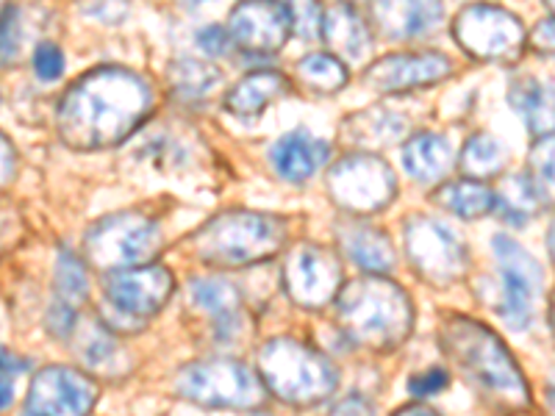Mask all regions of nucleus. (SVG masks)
<instances>
[{
    "mask_svg": "<svg viewBox=\"0 0 555 416\" xmlns=\"http://www.w3.org/2000/svg\"><path fill=\"white\" fill-rule=\"evenodd\" d=\"M153 108V92L128 69L103 67L83 76L62 98L56 126L76 151L120 145Z\"/></svg>",
    "mask_w": 555,
    "mask_h": 416,
    "instance_id": "f257e3e1",
    "label": "nucleus"
},
{
    "mask_svg": "<svg viewBox=\"0 0 555 416\" xmlns=\"http://www.w3.org/2000/svg\"><path fill=\"white\" fill-rule=\"evenodd\" d=\"M442 341L450 359L461 366V373L467 375L475 389L505 408H525L530 403L522 373L492 330L464 316H453L444 322Z\"/></svg>",
    "mask_w": 555,
    "mask_h": 416,
    "instance_id": "f03ea898",
    "label": "nucleus"
},
{
    "mask_svg": "<svg viewBox=\"0 0 555 416\" xmlns=\"http://www.w3.org/2000/svg\"><path fill=\"white\" fill-rule=\"evenodd\" d=\"M339 322L356 344L391 350L409 336L414 311L398 284L386 277H361L339 295Z\"/></svg>",
    "mask_w": 555,
    "mask_h": 416,
    "instance_id": "7ed1b4c3",
    "label": "nucleus"
},
{
    "mask_svg": "<svg viewBox=\"0 0 555 416\" xmlns=\"http://www.w3.org/2000/svg\"><path fill=\"white\" fill-rule=\"evenodd\" d=\"M284 239L286 225L278 217L228 211L197 231L195 250L208 264L247 266L281 250Z\"/></svg>",
    "mask_w": 555,
    "mask_h": 416,
    "instance_id": "20e7f679",
    "label": "nucleus"
},
{
    "mask_svg": "<svg viewBox=\"0 0 555 416\" xmlns=\"http://www.w3.org/2000/svg\"><path fill=\"white\" fill-rule=\"evenodd\" d=\"M259 373L270 391L292 405L320 403L336 389L334 366L292 339H272L261 347Z\"/></svg>",
    "mask_w": 555,
    "mask_h": 416,
    "instance_id": "39448f33",
    "label": "nucleus"
},
{
    "mask_svg": "<svg viewBox=\"0 0 555 416\" xmlns=\"http://www.w3.org/2000/svg\"><path fill=\"white\" fill-rule=\"evenodd\" d=\"M178 391L181 398L211 408H256L264 400L259 378L245 364L228 359L183 366Z\"/></svg>",
    "mask_w": 555,
    "mask_h": 416,
    "instance_id": "423d86ee",
    "label": "nucleus"
},
{
    "mask_svg": "<svg viewBox=\"0 0 555 416\" xmlns=\"http://www.w3.org/2000/svg\"><path fill=\"white\" fill-rule=\"evenodd\" d=\"M162 250V231L145 214H114L87 236V256L103 270H126L151 261Z\"/></svg>",
    "mask_w": 555,
    "mask_h": 416,
    "instance_id": "0eeeda50",
    "label": "nucleus"
},
{
    "mask_svg": "<svg viewBox=\"0 0 555 416\" xmlns=\"http://www.w3.org/2000/svg\"><path fill=\"white\" fill-rule=\"evenodd\" d=\"M405 250L414 270L428 284L448 286L467 270V247L453 227L434 217H414L405 222Z\"/></svg>",
    "mask_w": 555,
    "mask_h": 416,
    "instance_id": "6e6552de",
    "label": "nucleus"
},
{
    "mask_svg": "<svg viewBox=\"0 0 555 416\" xmlns=\"http://www.w3.org/2000/svg\"><path fill=\"white\" fill-rule=\"evenodd\" d=\"M455 39L467 53L486 62H517L525 31L514 14L498 6H469L455 17Z\"/></svg>",
    "mask_w": 555,
    "mask_h": 416,
    "instance_id": "1a4fd4ad",
    "label": "nucleus"
},
{
    "mask_svg": "<svg viewBox=\"0 0 555 416\" xmlns=\"http://www.w3.org/2000/svg\"><path fill=\"white\" fill-rule=\"evenodd\" d=\"M328 190L345 211L370 214L395 197L398 181L391 176L389 165H384L378 156L356 153V156L341 158L339 165L331 170Z\"/></svg>",
    "mask_w": 555,
    "mask_h": 416,
    "instance_id": "9d476101",
    "label": "nucleus"
},
{
    "mask_svg": "<svg viewBox=\"0 0 555 416\" xmlns=\"http://www.w3.org/2000/svg\"><path fill=\"white\" fill-rule=\"evenodd\" d=\"M494 252L503 277V306L498 311L508 322V328L525 330L533 320V306L542 291V266L508 236H494Z\"/></svg>",
    "mask_w": 555,
    "mask_h": 416,
    "instance_id": "9b49d317",
    "label": "nucleus"
},
{
    "mask_svg": "<svg viewBox=\"0 0 555 416\" xmlns=\"http://www.w3.org/2000/svg\"><path fill=\"white\" fill-rule=\"evenodd\" d=\"M286 289L306 309H320L341 286V264L328 247L300 245L286 259Z\"/></svg>",
    "mask_w": 555,
    "mask_h": 416,
    "instance_id": "f8f14e48",
    "label": "nucleus"
},
{
    "mask_svg": "<svg viewBox=\"0 0 555 416\" xmlns=\"http://www.w3.org/2000/svg\"><path fill=\"white\" fill-rule=\"evenodd\" d=\"M172 295V275L165 266H126L114 270L106 281V297L114 311L133 322L156 314Z\"/></svg>",
    "mask_w": 555,
    "mask_h": 416,
    "instance_id": "ddd939ff",
    "label": "nucleus"
},
{
    "mask_svg": "<svg viewBox=\"0 0 555 416\" xmlns=\"http://www.w3.org/2000/svg\"><path fill=\"white\" fill-rule=\"evenodd\" d=\"M98 403V389L89 378L67 366H48L34 378L26 400L28 414H89Z\"/></svg>",
    "mask_w": 555,
    "mask_h": 416,
    "instance_id": "4468645a",
    "label": "nucleus"
},
{
    "mask_svg": "<svg viewBox=\"0 0 555 416\" xmlns=\"http://www.w3.org/2000/svg\"><path fill=\"white\" fill-rule=\"evenodd\" d=\"M289 12L281 0H245L231 12L228 34L247 53H275L289 37Z\"/></svg>",
    "mask_w": 555,
    "mask_h": 416,
    "instance_id": "2eb2a0df",
    "label": "nucleus"
},
{
    "mask_svg": "<svg viewBox=\"0 0 555 416\" xmlns=\"http://www.w3.org/2000/svg\"><path fill=\"white\" fill-rule=\"evenodd\" d=\"M453 73V64L442 53L423 56H386L364 73V81L380 92H405V89L428 87Z\"/></svg>",
    "mask_w": 555,
    "mask_h": 416,
    "instance_id": "dca6fc26",
    "label": "nucleus"
},
{
    "mask_svg": "<svg viewBox=\"0 0 555 416\" xmlns=\"http://www.w3.org/2000/svg\"><path fill=\"white\" fill-rule=\"evenodd\" d=\"M373 23L389 39H420L442 23V0H373Z\"/></svg>",
    "mask_w": 555,
    "mask_h": 416,
    "instance_id": "f3484780",
    "label": "nucleus"
},
{
    "mask_svg": "<svg viewBox=\"0 0 555 416\" xmlns=\"http://www.w3.org/2000/svg\"><path fill=\"white\" fill-rule=\"evenodd\" d=\"M270 161L286 181H306L328 161V145L309 131H292L272 145Z\"/></svg>",
    "mask_w": 555,
    "mask_h": 416,
    "instance_id": "a211bd4d",
    "label": "nucleus"
},
{
    "mask_svg": "<svg viewBox=\"0 0 555 416\" xmlns=\"http://www.w3.org/2000/svg\"><path fill=\"white\" fill-rule=\"evenodd\" d=\"M320 37H325L331 51L350 62H361L370 53V31L350 3H336L328 14H322Z\"/></svg>",
    "mask_w": 555,
    "mask_h": 416,
    "instance_id": "6ab92c4d",
    "label": "nucleus"
},
{
    "mask_svg": "<svg viewBox=\"0 0 555 416\" xmlns=\"http://www.w3.org/2000/svg\"><path fill=\"white\" fill-rule=\"evenodd\" d=\"M339 239L345 252L366 272H389L395 266V250L386 239L384 231L364 222H350L339 231Z\"/></svg>",
    "mask_w": 555,
    "mask_h": 416,
    "instance_id": "aec40b11",
    "label": "nucleus"
},
{
    "mask_svg": "<svg viewBox=\"0 0 555 416\" xmlns=\"http://www.w3.org/2000/svg\"><path fill=\"white\" fill-rule=\"evenodd\" d=\"M286 92H289V81L281 73L261 69V73H253L228 92V108L240 114V117H253V114H261L267 106L281 101Z\"/></svg>",
    "mask_w": 555,
    "mask_h": 416,
    "instance_id": "412c9836",
    "label": "nucleus"
},
{
    "mask_svg": "<svg viewBox=\"0 0 555 416\" xmlns=\"http://www.w3.org/2000/svg\"><path fill=\"white\" fill-rule=\"evenodd\" d=\"M192 300L208 316H215L217 334L222 339H231L240 328V291L231 284L211 277V281H195L192 284Z\"/></svg>",
    "mask_w": 555,
    "mask_h": 416,
    "instance_id": "4be33fe9",
    "label": "nucleus"
},
{
    "mask_svg": "<svg viewBox=\"0 0 555 416\" xmlns=\"http://www.w3.org/2000/svg\"><path fill=\"white\" fill-rule=\"evenodd\" d=\"M405 170L416 181L430 183L448 176L450 165H453V147L439 133H420L405 145L403 153Z\"/></svg>",
    "mask_w": 555,
    "mask_h": 416,
    "instance_id": "5701e85b",
    "label": "nucleus"
},
{
    "mask_svg": "<svg viewBox=\"0 0 555 416\" xmlns=\"http://www.w3.org/2000/svg\"><path fill=\"white\" fill-rule=\"evenodd\" d=\"M73 330H76V355L81 359L83 366L95 369V373L103 369L106 375L122 373L120 344H117V339L103 328L101 322H81V325H78L76 320Z\"/></svg>",
    "mask_w": 555,
    "mask_h": 416,
    "instance_id": "b1692460",
    "label": "nucleus"
},
{
    "mask_svg": "<svg viewBox=\"0 0 555 416\" xmlns=\"http://www.w3.org/2000/svg\"><path fill=\"white\" fill-rule=\"evenodd\" d=\"M542 200L544 197L537 190V183L530 181L528 172H522V176L505 178L503 192L494 195V208H498V217H503L508 225L522 227L537 217Z\"/></svg>",
    "mask_w": 555,
    "mask_h": 416,
    "instance_id": "393cba45",
    "label": "nucleus"
},
{
    "mask_svg": "<svg viewBox=\"0 0 555 416\" xmlns=\"http://www.w3.org/2000/svg\"><path fill=\"white\" fill-rule=\"evenodd\" d=\"M434 203L450 214H459L461 220H475V217L494 211V192L486 190L478 181H459L436 192Z\"/></svg>",
    "mask_w": 555,
    "mask_h": 416,
    "instance_id": "a878e982",
    "label": "nucleus"
},
{
    "mask_svg": "<svg viewBox=\"0 0 555 416\" xmlns=\"http://www.w3.org/2000/svg\"><path fill=\"white\" fill-rule=\"evenodd\" d=\"M512 106L522 114L528 128L537 136H544L553 128V92L533 78H525L512 87Z\"/></svg>",
    "mask_w": 555,
    "mask_h": 416,
    "instance_id": "bb28decb",
    "label": "nucleus"
},
{
    "mask_svg": "<svg viewBox=\"0 0 555 416\" xmlns=\"http://www.w3.org/2000/svg\"><path fill=\"white\" fill-rule=\"evenodd\" d=\"M505 167V151L498 139L489 133H478L467 142L461 153V170L469 178H492Z\"/></svg>",
    "mask_w": 555,
    "mask_h": 416,
    "instance_id": "cd10ccee",
    "label": "nucleus"
},
{
    "mask_svg": "<svg viewBox=\"0 0 555 416\" xmlns=\"http://www.w3.org/2000/svg\"><path fill=\"white\" fill-rule=\"evenodd\" d=\"M297 76L306 87L317 89V92H336L347 83V67L334 56H325V53H311L304 62L297 64Z\"/></svg>",
    "mask_w": 555,
    "mask_h": 416,
    "instance_id": "c85d7f7f",
    "label": "nucleus"
},
{
    "mask_svg": "<svg viewBox=\"0 0 555 416\" xmlns=\"http://www.w3.org/2000/svg\"><path fill=\"white\" fill-rule=\"evenodd\" d=\"M56 295L59 300L69 303L73 309H76V303L87 300L89 295L87 270H83L81 259H76L67 250H62V256L56 261Z\"/></svg>",
    "mask_w": 555,
    "mask_h": 416,
    "instance_id": "c756f323",
    "label": "nucleus"
},
{
    "mask_svg": "<svg viewBox=\"0 0 555 416\" xmlns=\"http://www.w3.org/2000/svg\"><path fill=\"white\" fill-rule=\"evenodd\" d=\"M172 83L176 89H181L183 95L197 98V95H206L211 89L220 83V73H217L211 64L206 62H195V58H186V62H178L176 67L170 69Z\"/></svg>",
    "mask_w": 555,
    "mask_h": 416,
    "instance_id": "7c9ffc66",
    "label": "nucleus"
},
{
    "mask_svg": "<svg viewBox=\"0 0 555 416\" xmlns=\"http://www.w3.org/2000/svg\"><path fill=\"white\" fill-rule=\"evenodd\" d=\"M361 120L370 122V133H361V136L353 139L356 145H361V147L389 145V142H398V139L405 133V120L395 112L361 114Z\"/></svg>",
    "mask_w": 555,
    "mask_h": 416,
    "instance_id": "2f4dec72",
    "label": "nucleus"
},
{
    "mask_svg": "<svg viewBox=\"0 0 555 416\" xmlns=\"http://www.w3.org/2000/svg\"><path fill=\"white\" fill-rule=\"evenodd\" d=\"M289 26L300 39H320L322 31V6L317 0H286Z\"/></svg>",
    "mask_w": 555,
    "mask_h": 416,
    "instance_id": "473e14b6",
    "label": "nucleus"
},
{
    "mask_svg": "<svg viewBox=\"0 0 555 416\" xmlns=\"http://www.w3.org/2000/svg\"><path fill=\"white\" fill-rule=\"evenodd\" d=\"M26 44V31H23V17L14 9H7L0 17V67L12 64Z\"/></svg>",
    "mask_w": 555,
    "mask_h": 416,
    "instance_id": "72a5a7b5",
    "label": "nucleus"
},
{
    "mask_svg": "<svg viewBox=\"0 0 555 416\" xmlns=\"http://www.w3.org/2000/svg\"><path fill=\"white\" fill-rule=\"evenodd\" d=\"M530 181L537 183L542 197H550L553 190V139L547 133V142H539L533 156H530Z\"/></svg>",
    "mask_w": 555,
    "mask_h": 416,
    "instance_id": "f704fd0d",
    "label": "nucleus"
},
{
    "mask_svg": "<svg viewBox=\"0 0 555 416\" xmlns=\"http://www.w3.org/2000/svg\"><path fill=\"white\" fill-rule=\"evenodd\" d=\"M34 69L42 81H56L64 73V56L56 44H39L34 53Z\"/></svg>",
    "mask_w": 555,
    "mask_h": 416,
    "instance_id": "c9c22d12",
    "label": "nucleus"
},
{
    "mask_svg": "<svg viewBox=\"0 0 555 416\" xmlns=\"http://www.w3.org/2000/svg\"><path fill=\"white\" fill-rule=\"evenodd\" d=\"M450 384V375L444 373V369H428V373L423 375H414V378L409 380V391H411V398H434V394H439V391L448 389Z\"/></svg>",
    "mask_w": 555,
    "mask_h": 416,
    "instance_id": "e433bc0d",
    "label": "nucleus"
},
{
    "mask_svg": "<svg viewBox=\"0 0 555 416\" xmlns=\"http://www.w3.org/2000/svg\"><path fill=\"white\" fill-rule=\"evenodd\" d=\"M197 44H201V51L206 53V56L217 58V56H225V53L234 48V39H231V34H228L225 28L208 26L197 34Z\"/></svg>",
    "mask_w": 555,
    "mask_h": 416,
    "instance_id": "4c0bfd02",
    "label": "nucleus"
},
{
    "mask_svg": "<svg viewBox=\"0 0 555 416\" xmlns=\"http://www.w3.org/2000/svg\"><path fill=\"white\" fill-rule=\"evenodd\" d=\"M76 309L69 303H64V300H56V303L51 306V314H48V328H51V334L56 336H67L73 334V325H76Z\"/></svg>",
    "mask_w": 555,
    "mask_h": 416,
    "instance_id": "58836bf2",
    "label": "nucleus"
},
{
    "mask_svg": "<svg viewBox=\"0 0 555 416\" xmlns=\"http://www.w3.org/2000/svg\"><path fill=\"white\" fill-rule=\"evenodd\" d=\"M14 176V151L9 139L0 133V186H7Z\"/></svg>",
    "mask_w": 555,
    "mask_h": 416,
    "instance_id": "ea45409f",
    "label": "nucleus"
},
{
    "mask_svg": "<svg viewBox=\"0 0 555 416\" xmlns=\"http://www.w3.org/2000/svg\"><path fill=\"white\" fill-rule=\"evenodd\" d=\"M28 369V361L14 359L12 353H7L3 347H0V375H20Z\"/></svg>",
    "mask_w": 555,
    "mask_h": 416,
    "instance_id": "a19ab883",
    "label": "nucleus"
},
{
    "mask_svg": "<svg viewBox=\"0 0 555 416\" xmlns=\"http://www.w3.org/2000/svg\"><path fill=\"white\" fill-rule=\"evenodd\" d=\"M370 411H373V405L366 403V400L350 398V400H345V403L336 405L334 414H370Z\"/></svg>",
    "mask_w": 555,
    "mask_h": 416,
    "instance_id": "79ce46f5",
    "label": "nucleus"
},
{
    "mask_svg": "<svg viewBox=\"0 0 555 416\" xmlns=\"http://www.w3.org/2000/svg\"><path fill=\"white\" fill-rule=\"evenodd\" d=\"M14 400V384L9 380V375H0V408L12 405Z\"/></svg>",
    "mask_w": 555,
    "mask_h": 416,
    "instance_id": "37998d69",
    "label": "nucleus"
},
{
    "mask_svg": "<svg viewBox=\"0 0 555 416\" xmlns=\"http://www.w3.org/2000/svg\"><path fill=\"white\" fill-rule=\"evenodd\" d=\"M183 6H201V3H206V0H181Z\"/></svg>",
    "mask_w": 555,
    "mask_h": 416,
    "instance_id": "c03bdc74",
    "label": "nucleus"
},
{
    "mask_svg": "<svg viewBox=\"0 0 555 416\" xmlns=\"http://www.w3.org/2000/svg\"><path fill=\"white\" fill-rule=\"evenodd\" d=\"M7 3H9V0H0V14H3V9H7Z\"/></svg>",
    "mask_w": 555,
    "mask_h": 416,
    "instance_id": "a18cd8bd",
    "label": "nucleus"
}]
</instances>
